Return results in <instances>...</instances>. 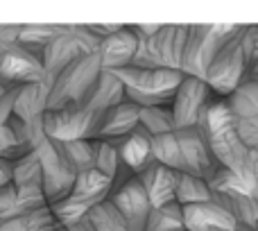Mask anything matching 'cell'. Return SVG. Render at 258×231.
Returning a JSON list of instances; mask_svg holds the SVG:
<instances>
[{"mask_svg": "<svg viewBox=\"0 0 258 231\" xmlns=\"http://www.w3.org/2000/svg\"><path fill=\"white\" fill-rule=\"evenodd\" d=\"M125 156H127V161H132V163H141L143 156H145V145H143L141 141L129 143L127 150H125Z\"/></svg>", "mask_w": 258, "mask_h": 231, "instance_id": "1", "label": "cell"}]
</instances>
